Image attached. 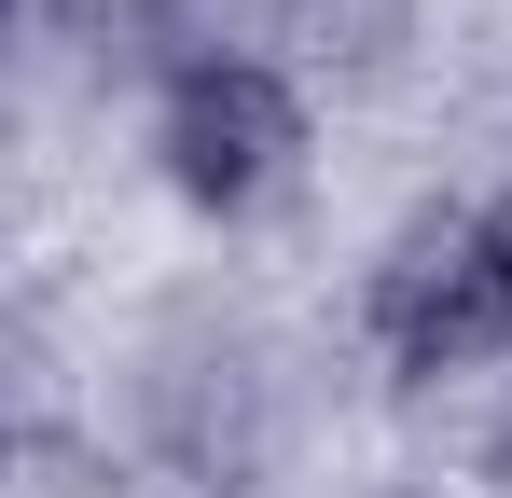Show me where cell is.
I'll use <instances>...</instances> for the list:
<instances>
[{
	"instance_id": "1",
	"label": "cell",
	"mask_w": 512,
	"mask_h": 498,
	"mask_svg": "<svg viewBox=\"0 0 512 498\" xmlns=\"http://www.w3.org/2000/svg\"><path fill=\"white\" fill-rule=\"evenodd\" d=\"M139 166L180 222L208 236H250L305 194L319 166V83L291 56H208V70H167L139 97Z\"/></svg>"
},
{
	"instance_id": "2",
	"label": "cell",
	"mask_w": 512,
	"mask_h": 498,
	"mask_svg": "<svg viewBox=\"0 0 512 498\" xmlns=\"http://www.w3.org/2000/svg\"><path fill=\"white\" fill-rule=\"evenodd\" d=\"M360 360L388 388H499L512 374V249L485 194L402 208L360 263Z\"/></svg>"
},
{
	"instance_id": "3",
	"label": "cell",
	"mask_w": 512,
	"mask_h": 498,
	"mask_svg": "<svg viewBox=\"0 0 512 498\" xmlns=\"http://www.w3.org/2000/svg\"><path fill=\"white\" fill-rule=\"evenodd\" d=\"M429 42V0H277V56L305 83H388Z\"/></svg>"
},
{
	"instance_id": "4",
	"label": "cell",
	"mask_w": 512,
	"mask_h": 498,
	"mask_svg": "<svg viewBox=\"0 0 512 498\" xmlns=\"http://www.w3.org/2000/svg\"><path fill=\"white\" fill-rule=\"evenodd\" d=\"M485 485H512V374L485 388Z\"/></svg>"
},
{
	"instance_id": "5",
	"label": "cell",
	"mask_w": 512,
	"mask_h": 498,
	"mask_svg": "<svg viewBox=\"0 0 512 498\" xmlns=\"http://www.w3.org/2000/svg\"><path fill=\"white\" fill-rule=\"evenodd\" d=\"M485 222H499V249H512V166H499V180H485Z\"/></svg>"
},
{
	"instance_id": "6",
	"label": "cell",
	"mask_w": 512,
	"mask_h": 498,
	"mask_svg": "<svg viewBox=\"0 0 512 498\" xmlns=\"http://www.w3.org/2000/svg\"><path fill=\"white\" fill-rule=\"evenodd\" d=\"M42 14H56V0H14V42H28V28H42Z\"/></svg>"
}]
</instances>
